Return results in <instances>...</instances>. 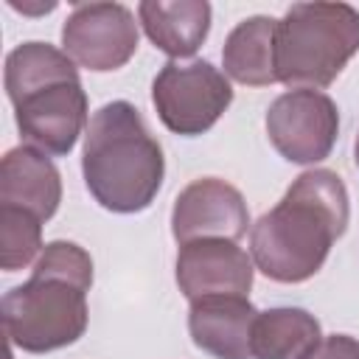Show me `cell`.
<instances>
[{"label": "cell", "instance_id": "obj_6", "mask_svg": "<svg viewBox=\"0 0 359 359\" xmlns=\"http://www.w3.org/2000/svg\"><path fill=\"white\" fill-rule=\"evenodd\" d=\"M151 104L168 132L196 137L227 112L233 87L224 70L205 59L188 65L165 62L151 81Z\"/></svg>", "mask_w": 359, "mask_h": 359}, {"label": "cell", "instance_id": "obj_4", "mask_svg": "<svg viewBox=\"0 0 359 359\" xmlns=\"http://www.w3.org/2000/svg\"><path fill=\"white\" fill-rule=\"evenodd\" d=\"M359 53V11L348 3H294L278 20L275 70L289 90H323Z\"/></svg>", "mask_w": 359, "mask_h": 359}, {"label": "cell", "instance_id": "obj_13", "mask_svg": "<svg viewBox=\"0 0 359 359\" xmlns=\"http://www.w3.org/2000/svg\"><path fill=\"white\" fill-rule=\"evenodd\" d=\"M210 3L205 0H143L137 22L157 50L177 59L194 56L210 34Z\"/></svg>", "mask_w": 359, "mask_h": 359}, {"label": "cell", "instance_id": "obj_15", "mask_svg": "<svg viewBox=\"0 0 359 359\" xmlns=\"http://www.w3.org/2000/svg\"><path fill=\"white\" fill-rule=\"evenodd\" d=\"M323 339L320 320L300 306L258 311L252 325V359H300Z\"/></svg>", "mask_w": 359, "mask_h": 359}, {"label": "cell", "instance_id": "obj_7", "mask_svg": "<svg viewBox=\"0 0 359 359\" xmlns=\"http://www.w3.org/2000/svg\"><path fill=\"white\" fill-rule=\"evenodd\" d=\"M266 137L275 151L294 165L323 163L339 135V109L323 90H286L264 118Z\"/></svg>", "mask_w": 359, "mask_h": 359}, {"label": "cell", "instance_id": "obj_9", "mask_svg": "<svg viewBox=\"0 0 359 359\" xmlns=\"http://www.w3.org/2000/svg\"><path fill=\"white\" fill-rule=\"evenodd\" d=\"M250 227V210L241 191L219 177L188 182L171 208V236L180 247L199 238L238 241Z\"/></svg>", "mask_w": 359, "mask_h": 359}, {"label": "cell", "instance_id": "obj_11", "mask_svg": "<svg viewBox=\"0 0 359 359\" xmlns=\"http://www.w3.org/2000/svg\"><path fill=\"white\" fill-rule=\"evenodd\" d=\"M258 309L250 297L208 294L188 306V334L213 359H252V325Z\"/></svg>", "mask_w": 359, "mask_h": 359}, {"label": "cell", "instance_id": "obj_5", "mask_svg": "<svg viewBox=\"0 0 359 359\" xmlns=\"http://www.w3.org/2000/svg\"><path fill=\"white\" fill-rule=\"evenodd\" d=\"M87 292L90 286L84 283L31 269V278L0 300L8 342L25 353H50L73 345L87 331Z\"/></svg>", "mask_w": 359, "mask_h": 359}, {"label": "cell", "instance_id": "obj_2", "mask_svg": "<svg viewBox=\"0 0 359 359\" xmlns=\"http://www.w3.org/2000/svg\"><path fill=\"white\" fill-rule=\"evenodd\" d=\"M6 95L25 146L65 157L87 132V93L79 65L50 42H22L6 56Z\"/></svg>", "mask_w": 359, "mask_h": 359}, {"label": "cell", "instance_id": "obj_18", "mask_svg": "<svg viewBox=\"0 0 359 359\" xmlns=\"http://www.w3.org/2000/svg\"><path fill=\"white\" fill-rule=\"evenodd\" d=\"M353 163H356V168H359V135H356V143H353Z\"/></svg>", "mask_w": 359, "mask_h": 359}, {"label": "cell", "instance_id": "obj_10", "mask_svg": "<svg viewBox=\"0 0 359 359\" xmlns=\"http://www.w3.org/2000/svg\"><path fill=\"white\" fill-rule=\"evenodd\" d=\"M174 275L188 303L208 294L250 297L255 264L252 255L230 238H199L180 247Z\"/></svg>", "mask_w": 359, "mask_h": 359}, {"label": "cell", "instance_id": "obj_17", "mask_svg": "<svg viewBox=\"0 0 359 359\" xmlns=\"http://www.w3.org/2000/svg\"><path fill=\"white\" fill-rule=\"evenodd\" d=\"M300 359H359V339L351 334H328Z\"/></svg>", "mask_w": 359, "mask_h": 359}, {"label": "cell", "instance_id": "obj_1", "mask_svg": "<svg viewBox=\"0 0 359 359\" xmlns=\"http://www.w3.org/2000/svg\"><path fill=\"white\" fill-rule=\"evenodd\" d=\"M351 219L348 188L331 168L303 171L275 208L250 227V255L255 269L275 283H303L314 278L334 241L345 236Z\"/></svg>", "mask_w": 359, "mask_h": 359}, {"label": "cell", "instance_id": "obj_16", "mask_svg": "<svg viewBox=\"0 0 359 359\" xmlns=\"http://www.w3.org/2000/svg\"><path fill=\"white\" fill-rule=\"evenodd\" d=\"M42 219L22 208L0 205V266L3 272H17L34 264L42 252Z\"/></svg>", "mask_w": 359, "mask_h": 359}, {"label": "cell", "instance_id": "obj_14", "mask_svg": "<svg viewBox=\"0 0 359 359\" xmlns=\"http://www.w3.org/2000/svg\"><path fill=\"white\" fill-rule=\"evenodd\" d=\"M275 42H278V20L266 14H255L241 20L224 39L222 67L224 76L247 84V87H269L278 81L275 70Z\"/></svg>", "mask_w": 359, "mask_h": 359}, {"label": "cell", "instance_id": "obj_8", "mask_svg": "<svg viewBox=\"0 0 359 359\" xmlns=\"http://www.w3.org/2000/svg\"><path fill=\"white\" fill-rule=\"evenodd\" d=\"M137 25L123 3H76L62 25V50L84 70L109 73L135 56Z\"/></svg>", "mask_w": 359, "mask_h": 359}, {"label": "cell", "instance_id": "obj_12", "mask_svg": "<svg viewBox=\"0 0 359 359\" xmlns=\"http://www.w3.org/2000/svg\"><path fill=\"white\" fill-rule=\"evenodd\" d=\"M62 202V174L53 160L31 146H14L0 160V205L22 208L48 222Z\"/></svg>", "mask_w": 359, "mask_h": 359}, {"label": "cell", "instance_id": "obj_3", "mask_svg": "<svg viewBox=\"0 0 359 359\" xmlns=\"http://www.w3.org/2000/svg\"><path fill=\"white\" fill-rule=\"evenodd\" d=\"M81 174L104 210L140 213L154 202L165 177V157L135 104L109 101L90 115Z\"/></svg>", "mask_w": 359, "mask_h": 359}]
</instances>
